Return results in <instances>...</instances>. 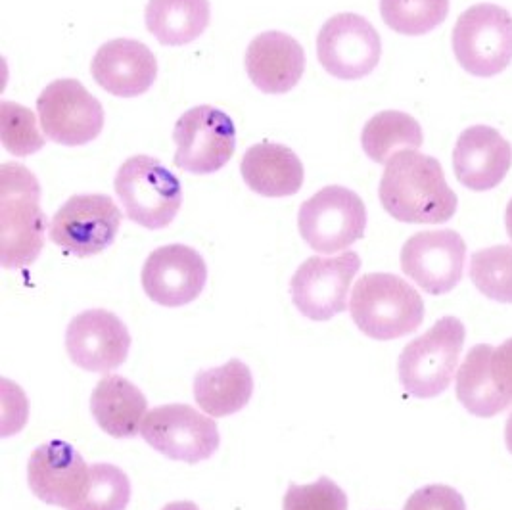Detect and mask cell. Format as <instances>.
I'll return each instance as SVG.
<instances>
[{"mask_svg":"<svg viewBox=\"0 0 512 510\" xmlns=\"http://www.w3.org/2000/svg\"><path fill=\"white\" fill-rule=\"evenodd\" d=\"M114 185L125 215L150 231L167 227L183 204L179 179L150 156L129 158L117 169Z\"/></svg>","mask_w":512,"mask_h":510,"instance_id":"cell-5","label":"cell"},{"mask_svg":"<svg viewBox=\"0 0 512 510\" xmlns=\"http://www.w3.org/2000/svg\"><path fill=\"white\" fill-rule=\"evenodd\" d=\"M493 348L478 344L468 351L457 372V397L474 417L491 418L512 407V401L499 390L491 372Z\"/></svg>","mask_w":512,"mask_h":510,"instance_id":"cell-24","label":"cell"},{"mask_svg":"<svg viewBox=\"0 0 512 510\" xmlns=\"http://www.w3.org/2000/svg\"><path fill=\"white\" fill-rule=\"evenodd\" d=\"M45 137L62 146L93 142L104 127L102 104L75 79L50 83L37 100Z\"/></svg>","mask_w":512,"mask_h":510,"instance_id":"cell-11","label":"cell"},{"mask_svg":"<svg viewBox=\"0 0 512 510\" xmlns=\"http://www.w3.org/2000/svg\"><path fill=\"white\" fill-rule=\"evenodd\" d=\"M146 397L123 376H106L91 397V411L98 426L114 438H135L146 418Z\"/></svg>","mask_w":512,"mask_h":510,"instance_id":"cell-22","label":"cell"},{"mask_svg":"<svg viewBox=\"0 0 512 510\" xmlns=\"http://www.w3.org/2000/svg\"><path fill=\"white\" fill-rule=\"evenodd\" d=\"M350 313L363 334L388 342L422 325L424 302L409 282L390 273H371L353 286Z\"/></svg>","mask_w":512,"mask_h":510,"instance_id":"cell-3","label":"cell"},{"mask_svg":"<svg viewBox=\"0 0 512 510\" xmlns=\"http://www.w3.org/2000/svg\"><path fill=\"white\" fill-rule=\"evenodd\" d=\"M284 510H348L346 493L332 480L321 478L309 486L288 487Z\"/></svg>","mask_w":512,"mask_h":510,"instance_id":"cell-31","label":"cell"},{"mask_svg":"<svg viewBox=\"0 0 512 510\" xmlns=\"http://www.w3.org/2000/svg\"><path fill=\"white\" fill-rule=\"evenodd\" d=\"M511 163V144L488 125L468 127L453 150L455 175L461 185L474 192H486L501 185Z\"/></svg>","mask_w":512,"mask_h":510,"instance_id":"cell-18","label":"cell"},{"mask_svg":"<svg viewBox=\"0 0 512 510\" xmlns=\"http://www.w3.org/2000/svg\"><path fill=\"white\" fill-rule=\"evenodd\" d=\"M505 443H507V449L511 451L512 455V413L511 417L507 418V424H505Z\"/></svg>","mask_w":512,"mask_h":510,"instance_id":"cell-36","label":"cell"},{"mask_svg":"<svg viewBox=\"0 0 512 510\" xmlns=\"http://www.w3.org/2000/svg\"><path fill=\"white\" fill-rule=\"evenodd\" d=\"M453 52L459 66L474 77H495L512 62V16L497 4L465 10L453 29Z\"/></svg>","mask_w":512,"mask_h":510,"instance_id":"cell-6","label":"cell"},{"mask_svg":"<svg viewBox=\"0 0 512 510\" xmlns=\"http://www.w3.org/2000/svg\"><path fill=\"white\" fill-rule=\"evenodd\" d=\"M140 436L158 453L188 464L210 459L219 447L215 420L188 405H163L150 411Z\"/></svg>","mask_w":512,"mask_h":510,"instance_id":"cell-8","label":"cell"},{"mask_svg":"<svg viewBox=\"0 0 512 510\" xmlns=\"http://www.w3.org/2000/svg\"><path fill=\"white\" fill-rule=\"evenodd\" d=\"M0 139L4 148L14 156H31L45 146L37 129V119L31 110L14 102L0 104Z\"/></svg>","mask_w":512,"mask_h":510,"instance_id":"cell-30","label":"cell"},{"mask_svg":"<svg viewBox=\"0 0 512 510\" xmlns=\"http://www.w3.org/2000/svg\"><path fill=\"white\" fill-rule=\"evenodd\" d=\"M0 417V432L4 438L20 432L27 420L24 392L8 380H0Z\"/></svg>","mask_w":512,"mask_h":510,"instance_id":"cell-32","label":"cell"},{"mask_svg":"<svg viewBox=\"0 0 512 510\" xmlns=\"http://www.w3.org/2000/svg\"><path fill=\"white\" fill-rule=\"evenodd\" d=\"M466 244L455 231H424L411 236L401 250L403 273L432 296L451 292L465 271Z\"/></svg>","mask_w":512,"mask_h":510,"instance_id":"cell-14","label":"cell"},{"mask_svg":"<svg viewBox=\"0 0 512 510\" xmlns=\"http://www.w3.org/2000/svg\"><path fill=\"white\" fill-rule=\"evenodd\" d=\"M491 372L499 390L512 401V338L493 349Z\"/></svg>","mask_w":512,"mask_h":510,"instance_id":"cell-34","label":"cell"},{"mask_svg":"<svg viewBox=\"0 0 512 510\" xmlns=\"http://www.w3.org/2000/svg\"><path fill=\"white\" fill-rule=\"evenodd\" d=\"M121 225V211L110 196L79 194L70 198L50 221V240L77 257H91L110 248Z\"/></svg>","mask_w":512,"mask_h":510,"instance_id":"cell-9","label":"cell"},{"mask_svg":"<svg viewBox=\"0 0 512 510\" xmlns=\"http://www.w3.org/2000/svg\"><path fill=\"white\" fill-rule=\"evenodd\" d=\"M465 325L455 317H443L426 334L401 351L397 372L407 394L430 399L443 394L459 365L465 346Z\"/></svg>","mask_w":512,"mask_h":510,"instance_id":"cell-4","label":"cell"},{"mask_svg":"<svg viewBox=\"0 0 512 510\" xmlns=\"http://www.w3.org/2000/svg\"><path fill=\"white\" fill-rule=\"evenodd\" d=\"M403 510H466L463 495L449 486H426L417 489Z\"/></svg>","mask_w":512,"mask_h":510,"instance_id":"cell-33","label":"cell"},{"mask_svg":"<svg viewBox=\"0 0 512 510\" xmlns=\"http://www.w3.org/2000/svg\"><path fill=\"white\" fill-rule=\"evenodd\" d=\"M173 139L175 165L194 175H210L225 167L236 148L233 119L213 106H196L179 117Z\"/></svg>","mask_w":512,"mask_h":510,"instance_id":"cell-10","label":"cell"},{"mask_svg":"<svg viewBox=\"0 0 512 510\" xmlns=\"http://www.w3.org/2000/svg\"><path fill=\"white\" fill-rule=\"evenodd\" d=\"M252 394V372L238 359L217 369L198 372L194 378V397L210 417H227L242 411Z\"/></svg>","mask_w":512,"mask_h":510,"instance_id":"cell-23","label":"cell"},{"mask_svg":"<svg viewBox=\"0 0 512 510\" xmlns=\"http://www.w3.org/2000/svg\"><path fill=\"white\" fill-rule=\"evenodd\" d=\"M470 280L489 300L512 303V246H493L470 257Z\"/></svg>","mask_w":512,"mask_h":510,"instance_id":"cell-28","label":"cell"},{"mask_svg":"<svg viewBox=\"0 0 512 510\" xmlns=\"http://www.w3.org/2000/svg\"><path fill=\"white\" fill-rule=\"evenodd\" d=\"M91 71L104 91L135 98L154 85L158 62L152 50L139 41L114 39L96 50Z\"/></svg>","mask_w":512,"mask_h":510,"instance_id":"cell-19","label":"cell"},{"mask_svg":"<svg viewBox=\"0 0 512 510\" xmlns=\"http://www.w3.org/2000/svg\"><path fill=\"white\" fill-rule=\"evenodd\" d=\"M422 140L419 121L396 110L371 117L361 133L363 150L376 163L388 162L401 150H419Z\"/></svg>","mask_w":512,"mask_h":510,"instance_id":"cell-26","label":"cell"},{"mask_svg":"<svg viewBox=\"0 0 512 510\" xmlns=\"http://www.w3.org/2000/svg\"><path fill=\"white\" fill-rule=\"evenodd\" d=\"M244 183L265 198H286L303 185V165L290 148L261 142L252 146L240 163Z\"/></svg>","mask_w":512,"mask_h":510,"instance_id":"cell-21","label":"cell"},{"mask_svg":"<svg viewBox=\"0 0 512 510\" xmlns=\"http://www.w3.org/2000/svg\"><path fill=\"white\" fill-rule=\"evenodd\" d=\"M66 348L77 367L104 374L125 363L131 336L114 313L93 309L71 321L66 332Z\"/></svg>","mask_w":512,"mask_h":510,"instance_id":"cell-17","label":"cell"},{"mask_svg":"<svg viewBox=\"0 0 512 510\" xmlns=\"http://www.w3.org/2000/svg\"><path fill=\"white\" fill-rule=\"evenodd\" d=\"M382 41L373 24L359 14L330 18L317 37V58L330 75L353 81L367 77L378 66Z\"/></svg>","mask_w":512,"mask_h":510,"instance_id":"cell-13","label":"cell"},{"mask_svg":"<svg viewBox=\"0 0 512 510\" xmlns=\"http://www.w3.org/2000/svg\"><path fill=\"white\" fill-rule=\"evenodd\" d=\"M163 510H200L194 503H188V501H179V503H171L167 505Z\"/></svg>","mask_w":512,"mask_h":510,"instance_id":"cell-35","label":"cell"},{"mask_svg":"<svg viewBox=\"0 0 512 510\" xmlns=\"http://www.w3.org/2000/svg\"><path fill=\"white\" fill-rule=\"evenodd\" d=\"M246 71L261 93H288L302 79L305 52L290 35L267 31L257 35L246 50Z\"/></svg>","mask_w":512,"mask_h":510,"instance_id":"cell-20","label":"cell"},{"mask_svg":"<svg viewBox=\"0 0 512 510\" xmlns=\"http://www.w3.org/2000/svg\"><path fill=\"white\" fill-rule=\"evenodd\" d=\"M378 196L401 223L440 225L457 211V194L445 181L442 163L419 150H401L386 162Z\"/></svg>","mask_w":512,"mask_h":510,"instance_id":"cell-1","label":"cell"},{"mask_svg":"<svg viewBox=\"0 0 512 510\" xmlns=\"http://www.w3.org/2000/svg\"><path fill=\"white\" fill-rule=\"evenodd\" d=\"M361 269L355 252L336 257H309L290 282L292 302L303 317L328 321L348 305L351 280Z\"/></svg>","mask_w":512,"mask_h":510,"instance_id":"cell-12","label":"cell"},{"mask_svg":"<svg viewBox=\"0 0 512 510\" xmlns=\"http://www.w3.org/2000/svg\"><path fill=\"white\" fill-rule=\"evenodd\" d=\"M91 468L66 441H48L29 459L27 480L31 491L47 505L75 507L89 486Z\"/></svg>","mask_w":512,"mask_h":510,"instance_id":"cell-16","label":"cell"},{"mask_svg":"<svg viewBox=\"0 0 512 510\" xmlns=\"http://www.w3.org/2000/svg\"><path fill=\"white\" fill-rule=\"evenodd\" d=\"M505 225H507V234L511 236L512 240V198L509 206H507V213H505Z\"/></svg>","mask_w":512,"mask_h":510,"instance_id":"cell-37","label":"cell"},{"mask_svg":"<svg viewBox=\"0 0 512 510\" xmlns=\"http://www.w3.org/2000/svg\"><path fill=\"white\" fill-rule=\"evenodd\" d=\"M208 280L204 257L185 244H171L148 255L142 269V288L152 302L181 307L194 302Z\"/></svg>","mask_w":512,"mask_h":510,"instance_id":"cell-15","label":"cell"},{"mask_svg":"<svg viewBox=\"0 0 512 510\" xmlns=\"http://www.w3.org/2000/svg\"><path fill=\"white\" fill-rule=\"evenodd\" d=\"M380 14L396 33L419 37L445 22L449 0H380Z\"/></svg>","mask_w":512,"mask_h":510,"instance_id":"cell-27","label":"cell"},{"mask_svg":"<svg viewBox=\"0 0 512 510\" xmlns=\"http://www.w3.org/2000/svg\"><path fill=\"white\" fill-rule=\"evenodd\" d=\"M131 499V484L114 464H93L89 486L81 501L70 510H125Z\"/></svg>","mask_w":512,"mask_h":510,"instance_id":"cell-29","label":"cell"},{"mask_svg":"<svg viewBox=\"0 0 512 510\" xmlns=\"http://www.w3.org/2000/svg\"><path fill=\"white\" fill-rule=\"evenodd\" d=\"M47 217L41 209L37 177L20 163L0 169V263L6 269L29 267L43 250Z\"/></svg>","mask_w":512,"mask_h":510,"instance_id":"cell-2","label":"cell"},{"mask_svg":"<svg viewBox=\"0 0 512 510\" xmlns=\"http://www.w3.org/2000/svg\"><path fill=\"white\" fill-rule=\"evenodd\" d=\"M298 227L307 246L319 254L348 250L363 238L367 209L363 200L344 186H326L303 202Z\"/></svg>","mask_w":512,"mask_h":510,"instance_id":"cell-7","label":"cell"},{"mask_svg":"<svg viewBox=\"0 0 512 510\" xmlns=\"http://www.w3.org/2000/svg\"><path fill=\"white\" fill-rule=\"evenodd\" d=\"M148 31L165 47L196 41L210 24V0H150L144 12Z\"/></svg>","mask_w":512,"mask_h":510,"instance_id":"cell-25","label":"cell"}]
</instances>
